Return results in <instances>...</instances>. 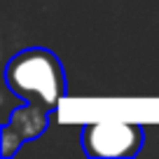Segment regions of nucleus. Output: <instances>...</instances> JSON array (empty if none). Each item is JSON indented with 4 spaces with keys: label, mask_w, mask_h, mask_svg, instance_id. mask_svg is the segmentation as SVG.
I'll return each instance as SVG.
<instances>
[{
    "label": "nucleus",
    "mask_w": 159,
    "mask_h": 159,
    "mask_svg": "<svg viewBox=\"0 0 159 159\" xmlns=\"http://www.w3.org/2000/svg\"><path fill=\"white\" fill-rule=\"evenodd\" d=\"M5 84L14 96L54 112L66 98V73L61 59L45 47H28L5 66Z\"/></svg>",
    "instance_id": "obj_1"
},
{
    "label": "nucleus",
    "mask_w": 159,
    "mask_h": 159,
    "mask_svg": "<svg viewBox=\"0 0 159 159\" xmlns=\"http://www.w3.org/2000/svg\"><path fill=\"white\" fill-rule=\"evenodd\" d=\"M82 150L91 159H129L143 148V126L136 122H89L82 129Z\"/></svg>",
    "instance_id": "obj_2"
},
{
    "label": "nucleus",
    "mask_w": 159,
    "mask_h": 159,
    "mask_svg": "<svg viewBox=\"0 0 159 159\" xmlns=\"http://www.w3.org/2000/svg\"><path fill=\"white\" fill-rule=\"evenodd\" d=\"M47 124H49V112L33 103H24L10 115V119L5 122V126H10L14 134H19L21 138L28 143V140H35L45 134Z\"/></svg>",
    "instance_id": "obj_3"
},
{
    "label": "nucleus",
    "mask_w": 159,
    "mask_h": 159,
    "mask_svg": "<svg viewBox=\"0 0 159 159\" xmlns=\"http://www.w3.org/2000/svg\"><path fill=\"white\" fill-rule=\"evenodd\" d=\"M24 143H26V140L21 138L19 134H14L10 126L2 124V129H0V148H2V157L10 159L14 152H19V148H21Z\"/></svg>",
    "instance_id": "obj_4"
}]
</instances>
